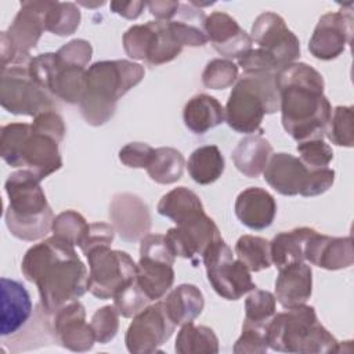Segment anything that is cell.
<instances>
[{
  "mask_svg": "<svg viewBox=\"0 0 354 354\" xmlns=\"http://www.w3.org/2000/svg\"><path fill=\"white\" fill-rule=\"evenodd\" d=\"M174 259L165 235L147 234L140 241L137 282L151 301L162 299L173 286Z\"/></svg>",
  "mask_w": 354,
  "mask_h": 354,
  "instance_id": "cell-12",
  "label": "cell"
},
{
  "mask_svg": "<svg viewBox=\"0 0 354 354\" xmlns=\"http://www.w3.org/2000/svg\"><path fill=\"white\" fill-rule=\"evenodd\" d=\"M162 301L176 326L194 322L205 307L203 293L192 283H181L176 286Z\"/></svg>",
  "mask_w": 354,
  "mask_h": 354,
  "instance_id": "cell-28",
  "label": "cell"
},
{
  "mask_svg": "<svg viewBox=\"0 0 354 354\" xmlns=\"http://www.w3.org/2000/svg\"><path fill=\"white\" fill-rule=\"evenodd\" d=\"M4 189L8 196L4 218L10 234L26 242L44 238L51 231L54 214L40 180L21 169L7 177Z\"/></svg>",
  "mask_w": 354,
  "mask_h": 354,
  "instance_id": "cell-4",
  "label": "cell"
},
{
  "mask_svg": "<svg viewBox=\"0 0 354 354\" xmlns=\"http://www.w3.org/2000/svg\"><path fill=\"white\" fill-rule=\"evenodd\" d=\"M21 271L25 279L37 286L40 306L47 315L87 292V267L75 245L57 235L29 248L21 261Z\"/></svg>",
  "mask_w": 354,
  "mask_h": 354,
  "instance_id": "cell-1",
  "label": "cell"
},
{
  "mask_svg": "<svg viewBox=\"0 0 354 354\" xmlns=\"http://www.w3.org/2000/svg\"><path fill=\"white\" fill-rule=\"evenodd\" d=\"M58 57L66 64L86 68L93 55V47L90 41L84 39H73L64 44L58 51Z\"/></svg>",
  "mask_w": 354,
  "mask_h": 354,
  "instance_id": "cell-48",
  "label": "cell"
},
{
  "mask_svg": "<svg viewBox=\"0 0 354 354\" xmlns=\"http://www.w3.org/2000/svg\"><path fill=\"white\" fill-rule=\"evenodd\" d=\"M50 0L21 1V8L14 21L4 30L8 41L15 51V62L30 61V50L37 46L41 33L46 29V12Z\"/></svg>",
  "mask_w": 354,
  "mask_h": 354,
  "instance_id": "cell-16",
  "label": "cell"
},
{
  "mask_svg": "<svg viewBox=\"0 0 354 354\" xmlns=\"http://www.w3.org/2000/svg\"><path fill=\"white\" fill-rule=\"evenodd\" d=\"M304 259L313 266L336 271L348 268L354 263L351 236H329L314 231L304 248Z\"/></svg>",
  "mask_w": 354,
  "mask_h": 354,
  "instance_id": "cell-21",
  "label": "cell"
},
{
  "mask_svg": "<svg viewBox=\"0 0 354 354\" xmlns=\"http://www.w3.org/2000/svg\"><path fill=\"white\" fill-rule=\"evenodd\" d=\"M183 120L194 134H205L225 120V111L213 95L198 94L184 105Z\"/></svg>",
  "mask_w": 354,
  "mask_h": 354,
  "instance_id": "cell-27",
  "label": "cell"
},
{
  "mask_svg": "<svg viewBox=\"0 0 354 354\" xmlns=\"http://www.w3.org/2000/svg\"><path fill=\"white\" fill-rule=\"evenodd\" d=\"M33 311L25 285L11 278H1V337L15 336L28 324Z\"/></svg>",
  "mask_w": 354,
  "mask_h": 354,
  "instance_id": "cell-22",
  "label": "cell"
},
{
  "mask_svg": "<svg viewBox=\"0 0 354 354\" xmlns=\"http://www.w3.org/2000/svg\"><path fill=\"white\" fill-rule=\"evenodd\" d=\"M148 25V44L145 62L152 66L167 64L173 61L181 50L183 44L173 33L169 21H149Z\"/></svg>",
  "mask_w": 354,
  "mask_h": 354,
  "instance_id": "cell-30",
  "label": "cell"
},
{
  "mask_svg": "<svg viewBox=\"0 0 354 354\" xmlns=\"http://www.w3.org/2000/svg\"><path fill=\"white\" fill-rule=\"evenodd\" d=\"M147 7L158 21H171L180 7V1H171V0H155L148 1Z\"/></svg>",
  "mask_w": 354,
  "mask_h": 354,
  "instance_id": "cell-51",
  "label": "cell"
},
{
  "mask_svg": "<svg viewBox=\"0 0 354 354\" xmlns=\"http://www.w3.org/2000/svg\"><path fill=\"white\" fill-rule=\"evenodd\" d=\"M109 218L115 232L124 242L141 241L151 230L149 209L134 194H116L109 203Z\"/></svg>",
  "mask_w": 354,
  "mask_h": 354,
  "instance_id": "cell-18",
  "label": "cell"
},
{
  "mask_svg": "<svg viewBox=\"0 0 354 354\" xmlns=\"http://www.w3.org/2000/svg\"><path fill=\"white\" fill-rule=\"evenodd\" d=\"M296 149L300 155L299 159L308 169L328 167L333 159V151L324 140H307L299 142Z\"/></svg>",
  "mask_w": 354,
  "mask_h": 354,
  "instance_id": "cell-43",
  "label": "cell"
},
{
  "mask_svg": "<svg viewBox=\"0 0 354 354\" xmlns=\"http://www.w3.org/2000/svg\"><path fill=\"white\" fill-rule=\"evenodd\" d=\"M272 155V145L261 134L243 137L232 151V162L238 171L249 178L259 177Z\"/></svg>",
  "mask_w": 354,
  "mask_h": 354,
  "instance_id": "cell-26",
  "label": "cell"
},
{
  "mask_svg": "<svg viewBox=\"0 0 354 354\" xmlns=\"http://www.w3.org/2000/svg\"><path fill=\"white\" fill-rule=\"evenodd\" d=\"M235 216L248 228L260 231L270 227L277 214L274 196L260 187H249L235 201Z\"/></svg>",
  "mask_w": 354,
  "mask_h": 354,
  "instance_id": "cell-24",
  "label": "cell"
},
{
  "mask_svg": "<svg viewBox=\"0 0 354 354\" xmlns=\"http://www.w3.org/2000/svg\"><path fill=\"white\" fill-rule=\"evenodd\" d=\"M0 155L11 167L32 171L40 181L62 167L59 141L29 123H10L0 130Z\"/></svg>",
  "mask_w": 354,
  "mask_h": 354,
  "instance_id": "cell-7",
  "label": "cell"
},
{
  "mask_svg": "<svg viewBox=\"0 0 354 354\" xmlns=\"http://www.w3.org/2000/svg\"><path fill=\"white\" fill-rule=\"evenodd\" d=\"M238 80V65L231 59L214 58L209 61L202 72V83L206 88L224 90Z\"/></svg>",
  "mask_w": 354,
  "mask_h": 354,
  "instance_id": "cell-39",
  "label": "cell"
},
{
  "mask_svg": "<svg viewBox=\"0 0 354 354\" xmlns=\"http://www.w3.org/2000/svg\"><path fill=\"white\" fill-rule=\"evenodd\" d=\"M166 243L174 256L188 259L194 267L202 260L206 250L218 239L221 234L214 220L202 213L187 220L177 227L169 228L165 235Z\"/></svg>",
  "mask_w": 354,
  "mask_h": 354,
  "instance_id": "cell-14",
  "label": "cell"
},
{
  "mask_svg": "<svg viewBox=\"0 0 354 354\" xmlns=\"http://www.w3.org/2000/svg\"><path fill=\"white\" fill-rule=\"evenodd\" d=\"M267 350V330L249 326H242V333L232 348L235 354H264Z\"/></svg>",
  "mask_w": 354,
  "mask_h": 354,
  "instance_id": "cell-45",
  "label": "cell"
},
{
  "mask_svg": "<svg viewBox=\"0 0 354 354\" xmlns=\"http://www.w3.org/2000/svg\"><path fill=\"white\" fill-rule=\"evenodd\" d=\"M185 160L183 153L171 147H160L155 149L149 166L145 169L152 181L158 184H174L184 171Z\"/></svg>",
  "mask_w": 354,
  "mask_h": 354,
  "instance_id": "cell-34",
  "label": "cell"
},
{
  "mask_svg": "<svg viewBox=\"0 0 354 354\" xmlns=\"http://www.w3.org/2000/svg\"><path fill=\"white\" fill-rule=\"evenodd\" d=\"M32 129L40 133H44L47 136L54 137L57 141H62L66 133V127L64 123L62 116L55 111H47L36 118H33V122L30 123Z\"/></svg>",
  "mask_w": 354,
  "mask_h": 354,
  "instance_id": "cell-50",
  "label": "cell"
},
{
  "mask_svg": "<svg viewBox=\"0 0 354 354\" xmlns=\"http://www.w3.org/2000/svg\"><path fill=\"white\" fill-rule=\"evenodd\" d=\"M235 254L250 272H257L271 267L270 242L256 235H242L235 243Z\"/></svg>",
  "mask_w": 354,
  "mask_h": 354,
  "instance_id": "cell-36",
  "label": "cell"
},
{
  "mask_svg": "<svg viewBox=\"0 0 354 354\" xmlns=\"http://www.w3.org/2000/svg\"><path fill=\"white\" fill-rule=\"evenodd\" d=\"M314 231L315 230L310 227H297L290 231H282L277 234L270 242L272 264L281 270L289 264L303 263L306 260V243Z\"/></svg>",
  "mask_w": 354,
  "mask_h": 354,
  "instance_id": "cell-29",
  "label": "cell"
},
{
  "mask_svg": "<svg viewBox=\"0 0 354 354\" xmlns=\"http://www.w3.org/2000/svg\"><path fill=\"white\" fill-rule=\"evenodd\" d=\"M86 68L66 64L57 53L32 57L29 73L50 95L68 104H79L86 90Z\"/></svg>",
  "mask_w": 354,
  "mask_h": 354,
  "instance_id": "cell-10",
  "label": "cell"
},
{
  "mask_svg": "<svg viewBox=\"0 0 354 354\" xmlns=\"http://www.w3.org/2000/svg\"><path fill=\"white\" fill-rule=\"evenodd\" d=\"M156 210L160 216L181 224L205 213L201 198L187 187H177L165 194L158 202Z\"/></svg>",
  "mask_w": 354,
  "mask_h": 354,
  "instance_id": "cell-31",
  "label": "cell"
},
{
  "mask_svg": "<svg viewBox=\"0 0 354 354\" xmlns=\"http://www.w3.org/2000/svg\"><path fill=\"white\" fill-rule=\"evenodd\" d=\"M238 66L242 68L245 73H278L281 71L277 61L263 48H250L238 58Z\"/></svg>",
  "mask_w": 354,
  "mask_h": 354,
  "instance_id": "cell-44",
  "label": "cell"
},
{
  "mask_svg": "<svg viewBox=\"0 0 354 354\" xmlns=\"http://www.w3.org/2000/svg\"><path fill=\"white\" fill-rule=\"evenodd\" d=\"M335 183V170L329 167L310 169L304 187L300 191L301 196H318L325 194Z\"/></svg>",
  "mask_w": 354,
  "mask_h": 354,
  "instance_id": "cell-49",
  "label": "cell"
},
{
  "mask_svg": "<svg viewBox=\"0 0 354 354\" xmlns=\"http://www.w3.org/2000/svg\"><path fill=\"white\" fill-rule=\"evenodd\" d=\"M277 73H242L235 82L225 104L227 124L242 134L263 133L264 115L279 111Z\"/></svg>",
  "mask_w": 354,
  "mask_h": 354,
  "instance_id": "cell-6",
  "label": "cell"
},
{
  "mask_svg": "<svg viewBox=\"0 0 354 354\" xmlns=\"http://www.w3.org/2000/svg\"><path fill=\"white\" fill-rule=\"evenodd\" d=\"M119 315L115 306H104L93 314L90 325L97 343L106 344L116 336L119 330Z\"/></svg>",
  "mask_w": 354,
  "mask_h": 354,
  "instance_id": "cell-42",
  "label": "cell"
},
{
  "mask_svg": "<svg viewBox=\"0 0 354 354\" xmlns=\"http://www.w3.org/2000/svg\"><path fill=\"white\" fill-rule=\"evenodd\" d=\"M144 66L129 59L97 61L86 71V90L79 102L87 124L98 127L109 122L118 101L144 79Z\"/></svg>",
  "mask_w": 354,
  "mask_h": 354,
  "instance_id": "cell-3",
  "label": "cell"
},
{
  "mask_svg": "<svg viewBox=\"0 0 354 354\" xmlns=\"http://www.w3.org/2000/svg\"><path fill=\"white\" fill-rule=\"evenodd\" d=\"M187 169L196 184L209 185L221 177L225 160L217 145H203L189 155Z\"/></svg>",
  "mask_w": 354,
  "mask_h": 354,
  "instance_id": "cell-32",
  "label": "cell"
},
{
  "mask_svg": "<svg viewBox=\"0 0 354 354\" xmlns=\"http://www.w3.org/2000/svg\"><path fill=\"white\" fill-rule=\"evenodd\" d=\"M267 344L274 351L295 354L339 353V342L318 321L313 306L286 308L267 326Z\"/></svg>",
  "mask_w": 354,
  "mask_h": 354,
  "instance_id": "cell-5",
  "label": "cell"
},
{
  "mask_svg": "<svg viewBox=\"0 0 354 354\" xmlns=\"http://www.w3.org/2000/svg\"><path fill=\"white\" fill-rule=\"evenodd\" d=\"M174 351L178 354H217L218 337L212 328L188 322L181 325Z\"/></svg>",
  "mask_w": 354,
  "mask_h": 354,
  "instance_id": "cell-33",
  "label": "cell"
},
{
  "mask_svg": "<svg viewBox=\"0 0 354 354\" xmlns=\"http://www.w3.org/2000/svg\"><path fill=\"white\" fill-rule=\"evenodd\" d=\"M147 7L145 1H112L111 10L112 12L126 18V19H137L142 10Z\"/></svg>",
  "mask_w": 354,
  "mask_h": 354,
  "instance_id": "cell-52",
  "label": "cell"
},
{
  "mask_svg": "<svg viewBox=\"0 0 354 354\" xmlns=\"http://www.w3.org/2000/svg\"><path fill=\"white\" fill-rule=\"evenodd\" d=\"M155 148L145 142H129L119 149V160L131 169H147L153 158Z\"/></svg>",
  "mask_w": 354,
  "mask_h": 354,
  "instance_id": "cell-46",
  "label": "cell"
},
{
  "mask_svg": "<svg viewBox=\"0 0 354 354\" xmlns=\"http://www.w3.org/2000/svg\"><path fill=\"white\" fill-rule=\"evenodd\" d=\"M80 11L75 3L50 1L46 12V29L57 36H69L80 25Z\"/></svg>",
  "mask_w": 354,
  "mask_h": 354,
  "instance_id": "cell-37",
  "label": "cell"
},
{
  "mask_svg": "<svg viewBox=\"0 0 354 354\" xmlns=\"http://www.w3.org/2000/svg\"><path fill=\"white\" fill-rule=\"evenodd\" d=\"M325 136L328 140L337 145L351 148L354 144V127H353V106L339 105L333 109Z\"/></svg>",
  "mask_w": 354,
  "mask_h": 354,
  "instance_id": "cell-38",
  "label": "cell"
},
{
  "mask_svg": "<svg viewBox=\"0 0 354 354\" xmlns=\"http://www.w3.org/2000/svg\"><path fill=\"white\" fill-rule=\"evenodd\" d=\"M313 293V271L306 263L289 264L279 270L275 299L283 308L306 304Z\"/></svg>",
  "mask_w": 354,
  "mask_h": 354,
  "instance_id": "cell-25",
  "label": "cell"
},
{
  "mask_svg": "<svg viewBox=\"0 0 354 354\" xmlns=\"http://www.w3.org/2000/svg\"><path fill=\"white\" fill-rule=\"evenodd\" d=\"M252 41L267 51L282 69L300 57V41L283 18L272 11L260 14L252 25Z\"/></svg>",
  "mask_w": 354,
  "mask_h": 354,
  "instance_id": "cell-15",
  "label": "cell"
},
{
  "mask_svg": "<svg viewBox=\"0 0 354 354\" xmlns=\"http://www.w3.org/2000/svg\"><path fill=\"white\" fill-rule=\"evenodd\" d=\"M115 238V228L108 223H90L88 228L79 243L83 254L98 246H111Z\"/></svg>",
  "mask_w": 354,
  "mask_h": 354,
  "instance_id": "cell-47",
  "label": "cell"
},
{
  "mask_svg": "<svg viewBox=\"0 0 354 354\" xmlns=\"http://www.w3.org/2000/svg\"><path fill=\"white\" fill-rule=\"evenodd\" d=\"M174 329L176 324L170 319L163 301L158 300L133 317L124 336L126 348L133 354L155 353L171 337Z\"/></svg>",
  "mask_w": 354,
  "mask_h": 354,
  "instance_id": "cell-13",
  "label": "cell"
},
{
  "mask_svg": "<svg viewBox=\"0 0 354 354\" xmlns=\"http://www.w3.org/2000/svg\"><path fill=\"white\" fill-rule=\"evenodd\" d=\"M275 314V296L268 290L253 289L245 300V319L242 326L267 330V326Z\"/></svg>",
  "mask_w": 354,
  "mask_h": 354,
  "instance_id": "cell-35",
  "label": "cell"
},
{
  "mask_svg": "<svg viewBox=\"0 0 354 354\" xmlns=\"http://www.w3.org/2000/svg\"><path fill=\"white\" fill-rule=\"evenodd\" d=\"M353 12L340 10L326 12L319 19L310 37L308 51L321 61L337 58L351 43Z\"/></svg>",
  "mask_w": 354,
  "mask_h": 354,
  "instance_id": "cell-17",
  "label": "cell"
},
{
  "mask_svg": "<svg viewBox=\"0 0 354 354\" xmlns=\"http://www.w3.org/2000/svg\"><path fill=\"white\" fill-rule=\"evenodd\" d=\"M275 82L285 131L297 142L324 140L332 106L322 75L304 62H292L278 71Z\"/></svg>",
  "mask_w": 354,
  "mask_h": 354,
  "instance_id": "cell-2",
  "label": "cell"
},
{
  "mask_svg": "<svg viewBox=\"0 0 354 354\" xmlns=\"http://www.w3.org/2000/svg\"><path fill=\"white\" fill-rule=\"evenodd\" d=\"M149 297L142 292L137 282V277L113 297V306L124 318H133L149 304Z\"/></svg>",
  "mask_w": 354,
  "mask_h": 354,
  "instance_id": "cell-41",
  "label": "cell"
},
{
  "mask_svg": "<svg viewBox=\"0 0 354 354\" xmlns=\"http://www.w3.org/2000/svg\"><path fill=\"white\" fill-rule=\"evenodd\" d=\"M207 41L227 59L239 58L252 48V37L227 12L214 11L206 17L203 24Z\"/></svg>",
  "mask_w": 354,
  "mask_h": 354,
  "instance_id": "cell-20",
  "label": "cell"
},
{
  "mask_svg": "<svg viewBox=\"0 0 354 354\" xmlns=\"http://www.w3.org/2000/svg\"><path fill=\"white\" fill-rule=\"evenodd\" d=\"M29 62H15L0 69V104L12 113L32 116L55 111V98L41 88L29 73Z\"/></svg>",
  "mask_w": 354,
  "mask_h": 354,
  "instance_id": "cell-8",
  "label": "cell"
},
{
  "mask_svg": "<svg viewBox=\"0 0 354 354\" xmlns=\"http://www.w3.org/2000/svg\"><path fill=\"white\" fill-rule=\"evenodd\" d=\"M51 329L55 340L71 351L86 353L93 348L95 336L90 324L86 322L84 306L75 300L53 314Z\"/></svg>",
  "mask_w": 354,
  "mask_h": 354,
  "instance_id": "cell-19",
  "label": "cell"
},
{
  "mask_svg": "<svg viewBox=\"0 0 354 354\" xmlns=\"http://www.w3.org/2000/svg\"><path fill=\"white\" fill-rule=\"evenodd\" d=\"M310 169L296 156L278 152L272 153L264 171L266 183L278 194L295 196L300 194L307 180Z\"/></svg>",
  "mask_w": 354,
  "mask_h": 354,
  "instance_id": "cell-23",
  "label": "cell"
},
{
  "mask_svg": "<svg viewBox=\"0 0 354 354\" xmlns=\"http://www.w3.org/2000/svg\"><path fill=\"white\" fill-rule=\"evenodd\" d=\"M84 256L88 261L87 290L97 299H113L137 277V264L127 252L98 246Z\"/></svg>",
  "mask_w": 354,
  "mask_h": 354,
  "instance_id": "cell-9",
  "label": "cell"
},
{
  "mask_svg": "<svg viewBox=\"0 0 354 354\" xmlns=\"http://www.w3.org/2000/svg\"><path fill=\"white\" fill-rule=\"evenodd\" d=\"M87 228H88V223L76 210L61 212L54 217L53 225H51V231L54 235L68 241L75 246H79Z\"/></svg>",
  "mask_w": 354,
  "mask_h": 354,
  "instance_id": "cell-40",
  "label": "cell"
},
{
  "mask_svg": "<svg viewBox=\"0 0 354 354\" xmlns=\"http://www.w3.org/2000/svg\"><path fill=\"white\" fill-rule=\"evenodd\" d=\"M207 281L214 292L225 300H239L243 295L256 289L249 268L235 260L231 248L218 239L203 254Z\"/></svg>",
  "mask_w": 354,
  "mask_h": 354,
  "instance_id": "cell-11",
  "label": "cell"
}]
</instances>
